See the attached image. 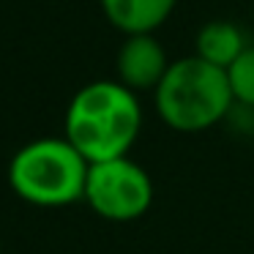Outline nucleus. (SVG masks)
<instances>
[{
  "label": "nucleus",
  "mask_w": 254,
  "mask_h": 254,
  "mask_svg": "<svg viewBox=\"0 0 254 254\" xmlns=\"http://www.w3.org/2000/svg\"><path fill=\"white\" fill-rule=\"evenodd\" d=\"M142 128L137 93L118 79H96L71 96L63 137L85 156L88 164L128 156Z\"/></svg>",
  "instance_id": "nucleus-1"
},
{
  "label": "nucleus",
  "mask_w": 254,
  "mask_h": 254,
  "mask_svg": "<svg viewBox=\"0 0 254 254\" xmlns=\"http://www.w3.org/2000/svg\"><path fill=\"white\" fill-rule=\"evenodd\" d=\"M153 99L161 121L183 134H197L216 126L235 104L227 71L197 55L172 61L159 88L153 90Z\"/></svg>",
  "instance_id": "nucleus-2"
},
{
  "label": "nucleus",
  "mask_w": 254,
  "mask_h": 254,
  "mask_svg": "<svg viewBox=\"0 0 254 254\" xmlns=\"http://www.w3.org/2000/svg\"><path fill=\"white\" fill-rule=\"evenodd\" d=\"M85 156L66 137H41L22 145L8 164V186L39 208H63L85 197Z\"/></svg>",
  "instance_id": "nucleus-3"
},
{
  "label": "nucleus",
  "mask_w": 254,
  "mask_h": 254,
  "mask_svg": "<svg viewBox=\"0 0 254 254\" xmlns=\"http://www.w3.org/2000/svg\"><path fill=\"white\" fill-rule=\"evenodd\" d=\"M82 199L107 221H134L153 202V181L128 156L96 161L88 167Z\"/></svg>",
  "instance_id": "nucleus-4"
},
{
  "label": "nucleus",
  "mask_w": 254,
  "mask_h": 254,
  "mask_svg": "<svg viewBox=\"0 0 254 254\" xmlns=\"http://www.w3.org/2000/svg\"><path fill=\"white\" fill-rule=\"evenodd\" d=\"M170 63L172 61H167L164 47L153 39V33L126 36L115 58V79L134 93L137 90H156Z\"/></svg>",
  "instance_id": "nucleus-5"
},
{
  "label": "nucleus",
  "mask_w": 254,
  "mask_h": 254,
  "mask_svg": "<svg viewBox=\"0 0 254 254\" xmlns=\"http://www.w3.org/2000/svg\"><path fill=\"white\" fill-rule=\"evenodd\" d=\"M178 0H101L107 22L126 36H145L170 19Z\"/></svg>",
  "instance_id": "nucleus-6"
},
{
  "label": "nucleus",
  "mask_w": 254,
  "mask_h": 254,
  "mask_svg": "<svg viewBox=\"0 0 254 254\" xmlns=\"http://www.w3.org/2000/svg\"><path fill=\"white\" fill-rule=\"evenodd\" d=\"M246 39L243 30L232 22H208L197 33V52L194 55L202 58L205 63L216 68H230L235 63V58L246 50Z\"/></svg>",
  "instance_id": "nucleus-7"
},
{
  "label": "nucleus",
  "mask_w": 254,
  "mask_h": 254,
  "mask_svg": "<svg viewBox=\"0 0 254 254\" xmlns=\"http://www.w3.org/2000/svg\"><path fill=\"white\" fill-rule=\"evenodd\" d=\"M232 99L243 107H254V44H249L227 68Z\"/></svg>",
  "instance_id": "nucleus-8"
}]
</instances>
